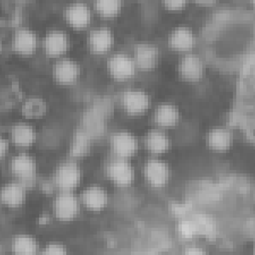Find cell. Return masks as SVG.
<instances>
[{
	"mask_svg": "<svg viewBox=\"0 0 255 255\" xmlns=\"http://www.w3.org/2000/svg\"><path fill=\"white\" fill-rule=\"evenodd\" d=\"M37 135L34 128L30 125L20 124L15 125L12 129V141L17 147H30L34 144Z\"/></svg>",
	"mask_w": 255,
	"mask_h": 255,
	"instance_id": "22",
	"label": "cell"
},
{
	"mask_svg": "<svg viewBox=\"0 0 255 255\" xmlns=\"http://www.w3.org/2000/svg\"><path fill=\"white\" fill-rule=\"evenodd\" d=\"M90 148V135L85 131L77 132L73 137L70 153L74 157L85 156Z\"/></svg>",
	"mask_w": 255,
	"mask_h": 255,
	"instance_id": "25",
	"label": "cell"
},
{
	"mask_svg": "<svg viewBox=\"0 0 255 255\" xmlns=\"http://www.w3.org/2000/svg\"><path fill=\"white\" fill-rule=\"evenodd\" d=\"M69 40L67 35L61 31H51L44 39V52L49 57H59L67 52Z\"/></svg>",
	"mask_w": 255,
	"mask_h": 255,
	"instance_id": "15",
	"label": "cell"
},
{
	"mask_svg": "<svg viewBox=\"0 0 255 255\" xmlns=\"http://www.w3.org/2000/svg\"><path fill=\"white\" fill-rule=\"evenodd\" d=\"M10 169L25 188H29L34 185L37 167L34 159L29 155L20 154L14 157L10 163Z\"/></svg>",
	"mask_w": 255,
	"mask_h": 255,
	"instance_id": "1",
	"label": "cell"
},
{
	"mask_svg": "<svg viewBox=\"0 0 255 255\" xmlns=\"http://www.w3.org/2000/svg\"><path fill=\"white\" fill-rule=\"evenodd\" d=\"M154 121L158 127L170 128L176 126L180 121V112L174 105H160L155 112Z\"/></svg>",
	"mask_w": 255,
	"mask_h": 255,
	"instance_id": "20",
	"label": "cell"
},
{
	"mask_svg": "<svg viewBox=\"0 0 255 255\" xmlns=\"http://www.w3.org/2000/svg\"><path fill=\"white\" fill-rule=\"evenodd\" d=\"M122 106L128 115L139 116L146 113L151 107V99L141 90H127L123 94Z\"/></svg>",
	"mask_w": 255,
	"mask_h": 255,
	"instance_id": "4",
	"label": "cell"
},
{
	"mask_svg": "<svg viewBox=\"0 0 255 255\" xmlns=\"http://www.w3.org/2000/svg\"><path fill=\"white\" fill-rule=\"evenodd\" d=\"M26 188L20 182H11L1 190V202L9 208L15 209L22 205L25 200Z\"/></svg>",
	"mask_w": 255,
	"mask_h": 255,
	"instance_id": "17",
	"label": "cell"
},
{
	"mask_svg": "<svg viewBox=\"0 0 255 255\" xmlns=\"http://www.w3.org/2000/svg\"><path fill=\"white\" fill-rule=\"evenodd\" d=\"M179 74L187 82H198L204 73L203 61L197 55L186 54L179 63Z\"/></svg>",
	"mask_w": 255,
	"mask_h": 255,
	"instance_id": "10",
	"label": "cell"
},
{
	"mask_svg": "<svg viewBox=\"0 0 255 255\" xmlns=\"http://www.w3.org/2000/svg\"><path fill=\"white\" fill-rule=\"evenodd\" d=\"M8 151H9V143L6 139L0 136V158H3L4 156H6Z\"/></svg>",
	"mask_w": 255,
	"mask_h": 255,
	"instance_id": "29",
	"label": "cell"
},
{
	"mask_svg": "<svg viewBox=\"0 0 255 255\" xmlns=\"http://www.w3.org/2000/svg\"><path fill=\"white\" fill-rule=\"evenodd\" d=\"M253 255H255V249H254V253H253Z\"/></svg>",
	"mask_w": 255,
	"mask_h": 255,
	"instance_id": "33",
	"label": "cell"
},
{
	"mask_svg": "<svg viewBox=\"0 0 255 255\" xmlns=\"http://www.w3.org/2000/svg\"><path fill=\"white\" fill-rule=\"evenodd\" d=\"M122 0H96L95 8L100 16L106 19L116 17L122 9Z\"/></svg>",
	"mask_w": 255,
	"mask_h": 255,
	"instance_id": "24",
	"label": "cell"
},
{
	"mask_svg": "<svg viewBox=\"0 0 255 255\" xmlns=\"http://www.w3.org/2000/svg\"><path fill=\"white\" fill-rule=\"evenodd\" d=\"M67 23L74 29L86 28L91 22V10L89 6L81 2L71 3L65 11Z\"/></svg>",
	"mask_w": 255,
	"mask_h": 255,
	"instance_id": "9",
	"label": "cell"
},
{
	"mask_svg": "<svg viewBox=\"0 0 255 255\" xmlns=\"http://www.w3.org/2000/svg\"><path fill=\"white\" fill-rule=\"evenodd\" d=\"M136 1H142V0H136Z\"/></svg>",
	"mask_w": 255,
	"mask_h": 255,
	"instance_id": "34",
	"label": "cell"
},
{
	"mask_svg": "<svg viewBox=\"0 0 255 255\" xmlns=\"http://www.w3.org/2000/svg\"><path fill=\"white\" fill-rule=\"evenodd\" d=\"M108 178L115 185L120 187H126L133 182L134 172L127 159L117 158L108 164L107 168Z\"/></svg>",
	"mask_w": 255,
	"mask_h": 255,
	"instance_id": "6",
	"label": "cell"
},
{
	"mask_svg": "<svg viewBox=\"0 0 255 255\" xmlns=\"http://www.w3.org/2000/svg\"><path fill=\"white\" fill-rule=\"evenodd\" d=\"M110 146L118 158L128 159L137 153L139 143L133 134L122 131L113 133L111 137Z\"/></svg>",
	"mask_w": 255,
	"mask_h": 255,
	"instance_id": "2",
	"label": "cell"
},
{
	"mask_svg": "<svg viewBox=\"0 0 255 255\" xmlns=\"http://www.w3.org/2000/svg\"><path fill=\"white\" fill-rule=\"evenodd\" d=\"M88 39L90 51L96 55H104L108 52L114 43L113 32L108 28L93 30Z\"/></svg>",
	"mask_w": 255,
	"mask_h": 255,
	"instance_id": "13",
	"label": "cell"
},
{
	"mask_svg": "<svg viewBox=\"0 0 255 255\" xmlns=\"http://www.w3.org/2000/svg\"><path fill=\"white\" fill-rule=\"evenodd\" d=\"M253 4H254V7H255V0H253Z\"/></svg>",
	"mask_w": 255,
	"mask_h": 255,
	"instance_id": "31",
	"label": "cell"
},
{
	"mask_svg": "<svg viewBox=\"0 0 255 255\" xmlns=\"http://www.w3.org/2000/svg\"><path fill=\"white\" fill-rule=\"evenodd\" d=\"M1 48H2V44H1V41H0V51H1Z\"/></svg>",
	"mask_w": 255,
	"mask_h": 255,
	"instance_id": "32",
	"label": "cell"
},
{
	"mask_svg": "<svg viewBox=\"0 0 255 255\" xmlns=\"http://www.w3.org/2000/svg\"><path fill=\"white\" fill-rule=\"evenodd\" d=\"M41 255H67V252L61 244H50L44 248Z\"/></svg>",
	"mask_w": 255,
	"mask_h": 255,
	"instance_id": "27",
	"label": "cell"
},
{
	"mask_svg": "<svg viewBox=\"0 0 255 255\" xmlns=\"http://www.w3.org/2000/svg\"><path fill=\"white\" fill-rule=\"evenodd\" d=\"M144 176L150 186L154 188H161L168 183L169 168L163 161L150 160L144 167Z\"/></svg>",
	"mask_w": 255,
	"mask_h": 255,
	"instance_id": "8",
	"label": "cell"
},
{
	"mask_svg": "<svg viewBox=\"0 0 255 255\" xmlns=\"http://www.w3.org/2000/svg\"><path fill=\"white\" fill-rule=\"evenodd\" d=\"M79 209V200L71 191H62L55 198V215L60 221H72L78 215Z\"/></svg>",
	"mask_w": 255,
	"mask_h": 255,
	"instance_id": "7",
	"label": "cell"
},
{
	"mask_svg": "<svg viewBox=\"0 0 255 255\" xmlns=\"http://www.w3.org/2000/svg\"><path fill=\"white\" fill-rule=\"evenodd\" d=\"M12 250L15 255H37L38 244L31 236H16L13 241Z\"/></svg>",
	"mask_w": 255,
	"mask_h": 255,
	"instance_id": "23",
	"label": "cell"
},
{
	"mask_svg": "<svg viewBox=\"0 0 255 255\" xmlns=\"http://www.w3.org/2000/svg\"><path fill=\"white\" fill-rule=\"evenodd\" d=\"M195 44L193 32L186 26L177 27L169 36V45L179 52H189Z\"/></svg>",
	"mask_w": 255,
	"mask_h": 255,
	"instance_id": "19",
	"label": "cell"
},
{
	"mask_svg": "<svg viewBox=\"0 0 255 255\" xmlns=\"http://www.w3.org/2000/svg\"><path fill=\"white\" fill-rule=\"evenodd\" d=\"M159 60V51L152 44H139L134 51L135 66L143 71H150L156 67Z\"/></svg>",
	"mask_w": 255,
	"mask_h": 255,
	"instance_id": "12",
	"label": "cell"
},
{
	"mask_svg": "<svg viewBox=\"0 0 255 255\" xmlns=\"http://www.w3.org/2000/svg\"><path fill=\"white\" fill-rule=\"evenodd\" d=\"M163 5L170 11H179L185 8L187 0H162Z\"/></svg>",
	"mask_w": 255,
	"mask_h": 255,
	"instance_id": "28",
	"label": "cell"
},
{
	"mask_svg": "<svg viewBox=\"0 0 255 255\" xmlns=\"http://www.w3.org/2000/svg\"><path fill=\"white\" fill-rule=\"evenodd\" d=\"M80 74L79 65L70 59H63L55 64L54 78L61 85H72L77 82Z\"/></svg>",
	"mask_w": 255,
	"mask_h": 255,
	"instance_id": "11",
	"label": "cell"
},
{
	"mask_svg": "<svg viewBox=\"0 0 255 255\" xmlns=\"http://www.w3.org/2000/svg\"><path fill=\"white\" fill-rule=\"evenodd\" d=\"M108 197L104 189L100 186H90L82 194V203L88 209L100 211L108 204Z\"/></svg>",
	"mask_w": 255,
	"mask_h": 255,
	"instance_id": "18",
	"label": "cell"
},
{
	"mask_svg": "<svg viewBox=\"0 0 255 255\" xmlns=\"http://www.w3.org/2000/svg\"><path fill=\"white\" fill-rule=\"evenodd\" d=\"M38 47V38L34 32L28 29L16 31L13 39V48L20 55L27 56L34 54Z\"/></svg>",
	"mask_w": 255,
	"mask_h": 255,
	"instance_id": "16",
	"label": "cell"
},
{
	"mask_svg": "<svg viewBox=\"0 0 255 255\" xmlns=\"http://www.w3.org/2000/svg\"><path fill=\"white\" fill-rule=\"evenodd\" d=\"M145 147L153 155H162L170 148V139L165 133L160 130H152L146 134Z\"/></svg>",
	"mask_w": 255,
	"mask_h": 255,
	"instance_id": "21",
	"label": "cell"
},
{
	"mask_svg": "<svg viewBox=\"0 0 255 255\" xmlns=\"http://www.w3.org/2000/svg\"><path fill=\"white\" fill-rule=\"evenodd\" d=\"M135 63L125 54H117L108 61V69L111 77L116 81H127L135 73Z\"/></svg>",
	"mask_w": 255,
	"mask_h": 255,
	"instance_id": "5",
	"label": "cell"
},
{
	"mask_svg": "<svg viewBox=\"0 0 255 255\" xmlns=\"http://www.w3.org/2000/svg\"><path fill=\"white\" fill-rule=\"evenodd\" d=\"M45 102L40 99L33 98L27 100L22 107V114L26 119H39L46 113Z\"/></svg>",
	"mask_w": 255,
	"mask_h": 255,
	"instance_id": "26",
	"label": "cell"
},
{
	"mask_svg": "<svg viewBox=\"0 0 255 255\" xmlns=\"http://www.w3.org/2000/svg\"><path fill=\"white\" fill-rule=\"evenodd\" d=\"M233 134L226 128H215L207 134L206 142L212 151L226 152L233 145Z\"/></svg>",
	"mask_w": 255,
	"mask_h": 255,
	"instance_id": "14",
	"label": "cell"
},
{
	"mask_svg": "<svg viewBox=\"0 0 255 255\" xmlns=\"http://www.w3.org/2000/svg\"><path fill=\"white\" fill-rule=\"evenodd\" d=\"M195 3L199 4L201 6H204V7H210L215 4L218 0H194Z\"/></svg>",
	"mask_w": 255,
	"mask_h": 255,
	"instance_id": "30",
	"label": "cell"
},
{
	"mask_svg": "<svg viewBox=\"0 0 255 255\" xmlns=\"http://www.w3.org/2000/svg\"><path fill=\"white\" fill-rule=\"evenodd\" d=\"M80 180L81 171L76 162H63L55 171V185L62 191H71L77 188Z\"/></svg>",
	"mask_w": 255,
	"mask_h": 255,
	"instance_id": "3",
	"label": "cell"
}]
</instances>
